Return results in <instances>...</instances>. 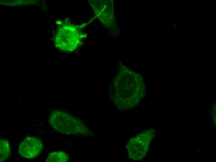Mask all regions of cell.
<instances>
[{
	"mask_svg": "<svg viewBox=\"0 0 216 162\" xmlns=\"http://www.w3.org/2000/svg\"><path fill=\"white\" fill-rule=\"evenodd\" d=\"M50 125L58 132L67 135L87 136L90 131L81 120L64 111L56 110L50 114Z\"/></svg>",
	"mask_w": 216,
	"mask_h": 162,
	"instance_id": "6da1fadb",
	"label": "cell"
},
{
	"mask_svg": "<svg viewBox=\"0 0 216 162\" xmlns=\"http://www.w3.org/2000/svg\"><path fill=\"white\" fill-rule=\"evenodd\" d=\"M55 45L60 50L72 52L82 44L85 35L74 25H65L60 28L56 34Z\"/></svg>",
	"mask_w": 216,
	"mask_h": 162,
	"instance_id": "7a4b0ae2",
	"label": "cell"
},
{
	"mask_svg": "<svg viewBox=\"0 0 216 162\" xmlns=\"http://www.w3.org/2000/svg\"><path fill=\"white\" fill-rule=\"evenodd\" d=\"M155 134L154 130L150 129L144 131L131 139L127 145L130 158L137 160L143 159L148 151L150 142Z\"/></svg>",
	"mask_w": 216,
	"mask_h": 162,
	"instance_id": "3957f363",
	"label": "cell"
},
{
	"mask_svg": "<svg viewBox=\"0 0 216 162\" xmlns=\"http://www.w3.org/2000/svg\"><path fill=\"white\" fill-rule=\"evenodd\" d=\"M43 148V143L40 139L34 136H27L19 145L18 151L22 157L32 159L38 156Z\"/></svg>",
	"mask_w": 216,
	"mask_h": 162,
	"instance_id": "277c9868",
	"label": "cell"
},
{
	"mask_svg": "<svg viewBox=\"0 0 216 162\" xmlns=\"http://www.w3.org/2000/svg\"><path fill=\"white\" fill-rule=\"evenodd\" d=\"M69 155L66 153L60 151L51 153L48 156L47 162H66L69 159Z\"/></svg>",
	"mask_w": 216,
	"mask_h": 162,
	"instance_id": "5b68a950",
	"label": "cell"
},
{
	"mask_svg": "<svg viewBox=\"0 0 216 162\" xmlns=\"http://www.w3.org/2000/svg\"><path fill=\"white\" fill-rule=\"evenodd\" d=\"M10 147L9 142L6 140H0V161L3 162L9 157L10 154Z\"/></svg>",
	"mask_w": 216,
	"mask_h": 162,
	"instance_id": "8992f818",
	"label": "cell"
}]
</instances>
